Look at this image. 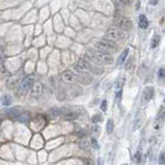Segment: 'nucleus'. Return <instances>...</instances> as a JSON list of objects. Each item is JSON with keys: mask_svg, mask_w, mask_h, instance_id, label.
Segmentation results:
<instances>
[{"mask_svg": "<svg viewBox=\"0 0 165 165\" xmlns=\"http://www.w3.org/2000/svg\"><path fill=\"white\" fill-rule=\"evenodd\" d=\"M44 91L43 84L40 83V82H36L32 85V88H31V96L35 97V98H38V97L42 96Z\"/></svg>", "mask_w": 165, "mask_h": 165, "instance_id": "0eeeda50", "label": "nucleus"}, {"mask_svg": "<svg viewBox=\"0 0 165 165\" xmlns=\"http://www.w3.org/2000/svg\"><path fill=\"white\" fill-rule=\"evenodd\" d=\"M155 94V88L153 86H147L144 87V89L142 91V94H141V100L147 103L153 99Z\"/></svg>", "mask_w": 165, "mask_h": 165, "instance_id": "39448f33", "label": "nucleus"}, {"mask_svg": "<svg viewBox=\"0 0 165 165\" xmlns=\"http://www.w3.org/2000/svg\"><path fill=\"white\" fill-rule=\"evenodd\" d=\"M140 159H141V155H140V152L138 151L136 154H135V156H134V161L135 162H137V163H139L140 162Z\"/></svg>", "mask_w": 165, "mask_h": 165, "instance_id": "a878e982", "label": "nucleus"}, {"mask_svg": "<svg viewBox=\"0 0 165 165\" xmlns=\"http://www.w3.org/2000/svg\"><path fill=\"white\" fill-rule=\"evenodd\" d=\"M84 165H94L93 159H89V158L85 159V160H84Z\"/></svg>", "mask_w": 165, "mask_h": 165, "instance_id": "cd10ccee", "label": "nucleus"}, {"mask_svg": "<svg viewBox=\"0 0 165 165\" xmlns=\"http://www.w3.org/2000/svg\"><path fill=\"white\" fill-rule=\"evenodd\" d=\"M128 54H129V48L125 49L122 53H120V57L117 58V64H123L124 62H125V60H126V58H127Z\"/></svg>", "mask_w": 165, "mask_h": 165, "instance_id": "4468645a", "label": "nucleus"}, {"mask_svg": "<svg viewBox=\"0 0 165 165\" xmlns=\"http://www.w3.org/2000/svg\"><path fill=\"white\" fill-rule=\"evenodd\" d=\"M3 104L4 105H9V104H11V98H9V97H4Z\"/></svg>", "mask_w": 165, "mask_h": 165, "instance_id": "c85d7f7f", "label": "nucleus"}, {"mask_svg": "<svg viewBox=\"0 0 165 165\" xmlns=\"http://www.w3.org/2000/svg\"><path fill=\"white\" fill-rule=\"evenodd\" d=\"M159 164L165 165V152H162L159 156Z\"/></svg>", "mask_w": 165, "mask_h": 165, "instance_id": "5701e85b", "label": "nucleus"}, {"mask_svg": "<svg viewBox=\"0 0 165 165\" xmlns=\"http://www.w3.org/2000/svg\"><path fill=\"white\" fill-rule=\"evenodd\" d=\"M160 40H161L160 35H154V38H152V42H151V48H152V49H155V48L158 47L159 43H160Z\"/></svg>", "mask_w": 165, "mask_h": 165, "instance_id": "f3484780", "label": "nucleus"}, {"mask_svg": "<svg viewBox=\"0 0 165 165\" xmlns=\"http://www.w3.org/2000/svg\"><path fill=\"white\" fill-rule=\"evenodd\" d=\"M114 130V123L112 120H108L107 124H106V131H107L108 134H111Z\"/></svg>", "mask_w": 165, "mask_h": 165, "instance_id": "a211bd4d", "label": "nucleus"}, {"mask_svg": "<svg viewBox=\"0 0 165 165\" xmlns=\"http://www.w3.org/2000/svg\"><path fill=\"white\" fill-rule=\"evenodd\" d=\"M0 52H1V48H0Z\"/></svg>", "mask_w": 165, "mask_h": 165, "instance_id": "473e14b6", "label": "nucleus"}, {"mask_svg": "<svg viewBox=\"0 0 165 165\" xmlns=\"http://www.w3.org/2000/svg\"><path fill=\"white\" fill-rule=\"evenodd\" d=\"M76 69H77V71H79V72H86V71H88V70H89V62L87 61L86 59H83V58H81V59H79L78 62H77Z\"/></svg>", "mask_w": 165, "mask_h": 165, "instance_id": "1a4fd4ad", "label": "nucleus"}, {"mask_svg": "<svg viewBox=\"0 0 165 165\" xmlns=\"http://www.w3.org/2000/svg\"><path fill=\"white\" fill-rule=\"evenodd\" d=\"M100 107H101V110L105 112L106 109H107V101H106V100H103V101H102V103H101V106H100Z\"/></svg>", "mask_w": 165, "mask_h": 165, "instance_id": "b1692460", "label": "nucleus"}, {"mask_svg": "<svg viewBox=\"0 0 165 165\" xmlns=\"http://www.w3.org/2000/svg\"><path fill=\"white\" fill-rule=\"evenodd\" d=\"M61 114L64 116V120H74L76 118L79 117V111L77 110H73V109H65V110L61 111Z\"/></svg>", "mask_w": 165, "mask_h": 165, "instance_id": "423d86ee", "label": "nucleus"}, {"mask_svg": "<svg viewBox=\"0 0 165 165\" xmlns=\"http://www.w3.org/2000/svg\"><path fill=\"white\" fill-rule=\"evenodd\" d=\"M81 147H82V149H84V147H85V150L87 151V150H88V144H87V142L84 141V144H81Z\"/></svg>", "mask_w": 165, "mask_h": 165, "instance_id": "c756f323", "label": "nucleus"}, {"mask_svg": "<svg viewBox=\"0 0 165 165\" xmlns=\"http://www.w3.org/2000/svg\"><path fill=\"white\" fill-rule=\"evenodd\" d=\"M138 24H139V27L141 29H145L149 26V20L144 15H140L139 18H138Z\"/></svg>", "mask_w": 165, "mask_h": 165, "instance_id": "9b49d317", "label": "nucleus"}, {"mask_svg": "<svg viewBox=\"0 0 165 165\" xmlns=\"http://www.w3.org/2000/svg\"><path fill=\"white\" fill-rule=\"evenodd\" d=\"M158 79L159 80L165 79V69L164 68H160L158 70Z\"/></svg>", "mask_w": 165, "mask_h": 165, "instance_id": "aec40b11", "label": "nucleus"}, {"mask_svg": "<svg viewBox=\"0 0 165 165\" xmlns=\"http://www.w3.org/2000/svg\"><path fill=\"white\" fill-rule=\"evenodd\" d=\"M94 56L98 60L99 62L104 64H111L113 62V57L111 56L108 53H104V52H100V51H97V52H94Z\"/></svg>", "mask_w": 165, "mask_h": 165, "instance_id": "7ed1b4c3", "label": "nucleus"}, {"mask_svg": "<svg viewBox=\"0 0 165 165\" xmlns=\"http://www.w3.org/2000/svg\"><path fill=\"white\" fill-rule=\"evenodd\" d=\"M106 38L111 42H116V41H122L125 38H127L126 32L120 30L117 28H108L105 32Z\"/></svg>", "mask_w": 165, "mask_h": 165, "instance_id": "f257e3e1", "label": "nucleus"}, {"mask_svg": "<svg viewBox=\"0 0 165 165\" xmlns=\"http://www.w3.org/2000/svg\"><path fill=\"white\" fill-rule=\"evenodd\" d=\"M61 79L64 82H67V83H69V82H72L73 80L75 79V75L74 73L72 71H70V70H67V71H64V73L61 74Z\"/></svg>", "mask_w": 165, "mask_h": 165, "instance_id": "9d476101", "label": "nucleus"}, {"mask_svg": "<svg viewBox=\"0 0 165 165\" xmlns=\"http://www.w3.org/2000/svg\"><path fill=\"white\" fill-rule=\"evenodd\" d=\"M120 165H129V164H126V163H124V164H120Z\"/></svg>", "mask_w": 165, "mask_h": 165, "instance_id": "7c9ffc66", "label": "nucleus"}, {"mask_svg": "<svg viewBox=\"0 0 165 165\" xmlns=\"http://www.w3.org/2000/svg\"><path fill=\"white\" fill-rule=\"evenodd\" d=\"M48 114H49L50 117H52V118H55V117H57L58 115H60L61 114V110L60 109H51L50 111H48Z\"/></svg>", "mask_w": 165, "mask_h": 165, "instance_id": "6ab92c4d", "label": "nucleus"}, {"mask_svg": "<svg viewBox=\"0 0 165 165\" xmlns=\"http://www.w3.org/2000/svg\"><path fill=\"white\" fill-rule=\"evenodd\" d=\"M120 3H122L123 5H130V4H132L133 0H117Z\"/></svg>", "mask_w": 165, "mask_h": 165, "instance_id": "393cba45", "label": "nucleus"}, {"mask_svg": "<svg viewBox=\"0 0 165 165\" xmlns=\"http://www.w3.org/2000/svg\"><path fill=\"white\" fill-rule=\"evenodd\" d=\"M101 120H102V115H100V114H94L93 117H91V122L94 124L101 122Z\"/></svg>", "mask_w": 165, "mask_h": 165, "instance_id": "4be33fe9", "label": "nucleus"}, {"mask_svg": "<svg viewBox=\"0 0 165 165\" xmlns=\"http://www.w3.org/2000/svg\"><path fill=\"white\" fill-rule=\"evenodd\" d=\"M124 83H125V78H124V77H120V78L116 79V81H115V91H116V93L122 91L123 86H124Z\"/></svg>", "mask_w": 165, "mask_h": 165, "instance_id": "2eb2a0df", "label": "nucleus"}, {"mask_svg": "<svg viewBox=\"0 0 165 165\" xmlns=\"http://www.w3.org/2000/svg\"><path fill=\"white\" fill-rule=\"evenodd\" d=\"M32 83H33V79L32 77H26L24 78L23 81L21 82L20 84V88H19V93L20 94H25L26 91H28L29 89L31 88L32 86Z\"/></svg>", "mask_w": 165, "mask_h": 165, "instance_id": "20e7f679", "label": "nucleus"}, {"mask_svg": "<svg viewBox=\"0 0 165 165\" xmlns=\"http://www.w3.org/2000/svg\"><path fill=\"white\" fill-rule=\"evenodd\" d=\"M165 120V107L164 106H161L158 111V114H157V120H156V123L161 124L163 123Z\"/></svg>", "mask_w": 165, "mask_h": 165, "instance_id": "f8f14e48", "label": "nucleus"}, {"mask_svg": "<svg viewBox=\"0 0 165 165\" xmlns=\"http://www.w3.org/2000/svg\"><path fill=\"white\" fill-rule=\"evenodd\" d=\"M18 120H20L21 123H27L28 120H30V114H29V112H27V111L21 112V114H20V116H19Z\"/></svg>", "mask_w": 165, "mask_h": 165, "instance_id": "dca6fc26", "label": "nucleus"}, {"mask_svg": "<svg viewBox=\"0 0 165 165\" xmlns=\"http://www.w3.org/2000/svg\"><path fill=\"white\" fill-rule=\"evenodd\" d=\"M141 125H142V117H141V115L138 113L136 115V117H135L134 122H133V129L138 130L140 127H141Z\"/></svg>", "mask_w": 165, "mask_h": 165, "instance_id": "ddd939ff", "label": "nucleus"}, {"mask_svg": "<svg viewBox=\"0 0 165 165\" xmlns=\"http://www.w3.org/2000/svg\"><path fill=\"white\" fill-rule=\"evenodd\" d=\"M117 25L118 27L124 29V30H129L132 28V22L127 18H122L117 20Z\"/></svg>", "mask_w": 165, "mask_h": 165, "instance_id": "6e6552de", "label": "nucleus"}, {"mask_svg": "<svg viewBox=\"0 0 165 165\" xmlns=\"http://www.w3.org/2000/svg\"><path fill=\"white\" fill-rule=\"evenodd\" d=\"M96 48L98 49V51L104 53H112L116 51V46L113 42L109 40H103L100 41L99 43L96 44Z\"/></svg>", "mask_w": 165, "mask_h": 165, "instance_id": "f03ea898", "label": "nucleus"}, {"mask_svg": "<svg viewBox=\"0 0 165 165\" xmlns=\"http://www.w3.org/2000/svg\"><path fill=\"white\" fill-rule=\"evenodd\" d=\"M91 145H93V147L94 149H96V150H98L99 149V144H98V142H97V140H96V138H91Z\"/></svg>", "mask_w": 165, "mask_h": 165, "instance_id": "bb28decb", "label": "nucleus"}, {"mask_svg": "<svg viewBox=\"0 0 165 165\" xmlns=\"http://www.w3.org/2000/svg\"><path fill=\"white\" fill-rule=\"evenodd\" d=\"M164 105H165V98H164Z\"/></svg>", "mask_w": 165, "mask_h": 165, "instance_id": "2f4dec72", "label": "nucleus"}, {"mask_svg": "<svg viewBox=\"0 0 165 165\" xmlns=\"http://www.w3.org/2000/svg\"><path fill=\"white\" fill-rule=\"evenodd\" d=\"M80 80H81V82L82 83H84V84H88V83H91V77H89L88 75H84L82 78H80Z\"/></svg>", "mask_w": 165, "mask_h": 165, "instance_id": "412c9836", "label": "nucleus"}]
</instances>
